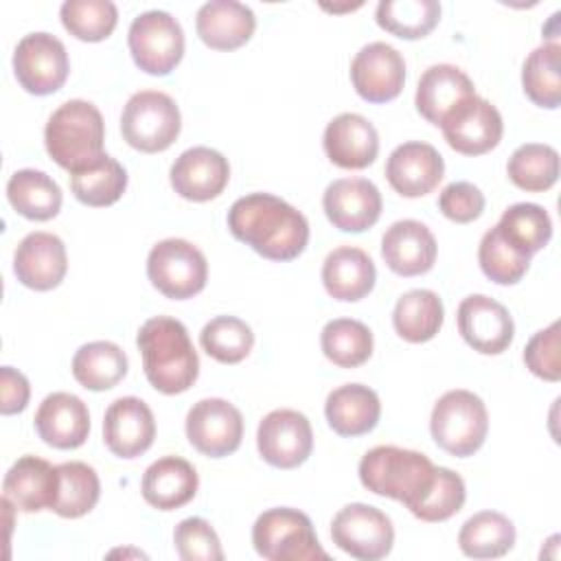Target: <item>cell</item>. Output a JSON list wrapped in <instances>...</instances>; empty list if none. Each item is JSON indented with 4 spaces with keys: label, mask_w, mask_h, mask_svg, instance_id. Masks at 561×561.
<instances>
[{
    "label": "cell",
    "mask_w": 561,
    "mask_h": 561,
    "mask_svg": "<svg viewBox=\"0 0 561 561\" xmlns=\"http://www.w3.org/2000/svg\"><path fill=\"white\" fill-rule=\"evenodd\" d=\"M68 272V254L64 241L53 232H28L15 248L13 274L35 291L55 289Z\"/></svg>",
    "instance_id": "20"
},
{
    "label": "cell",
    "mask_w": 561,
    "mask_h": 561,
    "mask_svg": "<svg viewBox=\"0 0 561 561\" xmlns=\"http://www.w3.org/2000/svg\"><path fill=\"white\" fill-rule=\"evenodd\" d=\"M458 546L471 559L504 557L515 546V526L497 511H480L462 524Z\"/></svg>",
    "instance_id": "34"
},
{
    "label": "cell",
    "mask_w": 561,
    "mask_h": 561,
    "mask_svg": "<svg viewBox=\"0 0 561 561\" xmlns=\"http://www.w3.org/2000/svg\"><path fill=\"white\" fill-rule=\"evenodd\" d=\"M436 239L432 230L416 219L394 221L381 237V256L399 276H419L436 263Z\"/></svg>",
    "instance_id": "24"
},
{
    "label": "cell",
    "mask_w": 561,
    "mask_h": 561,
    "mask_svg": "<svg viewBox=\"0 0 561 561\" xmlns=\"http://www.w3.org/2000/svg\"><path fill=\"white\" fill-rule=\"evenodd\" d=\"M147 381L162 394L186 392L199 375V357L186 327L169 316L142 322L136 335Z\"/></svg>",
    "instance_id": "2"
},
{
    "label": "cell",
    "mask_w": 561,
    "mask_h": 561,
    "mask_svg": "<svg viewBox=\"0 0 561 561\" xmlns=\"http://www.w3.org/2000/svg\"><path fill=\"white\" fill-rule=\"evenodd\" d=\"M134 64L147 75L164 77L184 57V31L167 11H145L136 15L127 31Z\"/></svg>",
    "instance_id": "9"
},
{
    "label": "cell",
    "mask_w": 561,
    "mask_h": 561,
    "mask_svg": "<svg viewBox=\"0 0 561 561\" xmlns=\"http://www.w3.org/2000/svg\"><path fill=\"white\" fill-rule=\"evenodd\" d=\"M103 140V116L94 103L83 99L61 103L44 127L48 156L70 173L94 167L105 156Z\"/></svg>",
    "instance_id": "3"
},
{
    "label": "cell",
    "mask_w": 561,
    "mask_h": 561,
    "mask_svg": "<svg viewBox=\"0 0 561 561\" xmlns=\"http://www.w3.org/2000/svg\"><path fill=\"white\" fill-rule=\"evenodd\" d=\"M186 438L199 454L224 458L241 445L243 416L226 399H199L186 414Z\"/></svg>",
    "instance_id": "12"
},
{
    "label": "cell",
    "mask_w": 561,
    "mask_h": 561,
    "mask_svg": "<svg viewBox=\"0 0 561 561\" xmlns=\"http://www.w3.org/2000/svg\"><path fill=\"white\" fill-rule=\"evenodd\" d=\"M195 28L199 39L215 50H234L243 46L254 28V11L237 0H210L204 2L195 15Z\"/></svg>",
    "instance_id": "27"
},
{
    "label": "cell",
    "mask_w": 561,
    "mask_h": 561,
    "mask_svg": "<svg viewBox=\"0 0 561 561\" xmlns=\"http://www.w3.org/2000/svg\"><path fill=\"white\" fill-rule=\"evenodd\" d=\"M497 230L515 250L533 256L548 245L552 237V221L543 206L533 202H519L502 213Z\"/></svg>",
    "instance_id": "35"
},
{
    "label": "cell",
    "mask_w": 561,
    "mask_h": 561,
    "mask_svg": "<svg viewBox=\"0 0 561 561\" xmlns=\"http://www.w3.org/2000/svg\"><path fill=\"white\" fill-rule=\"evenodd\" d=\"M13 72L28 94L46 96L57 92L70 72L66 46L50 33H28L15 46Z\"/></svg>",
    "instance_id": "11"
},
{
    "label": "cell",
    "mask_w": 561,
    "mask_h": 561,
    "mask_svg": "<svg viewBox=\"0 0 561 561\" xmlns=\"http://www.w3.org/2000/svg\"><path fill=\"white\" fill-rule=\"evenodd\" d=\"M64 28L81 42H101L112 35L118 9L110 0H66L59 9Z\"/></svg>",
    "instance_id": "43"
},
{
    "label": "cell",
    "mask_w": 561,
    "mask_h": 561,
    "mask_svg": "<svg viewBox=\"0 0 561 561\" xmlns=\"http://www.w3.org/2000/svg\"><path fill=\"white\" fill-rule=\"evenodd\" d=\"M320 276L331 298L355 302L373 291L377 270L373 259L362 248L340 245L327 254Z\"/></svg>",
    "instance_id": "29"
},
{
    "label": "cell",
    "mask_w": 561,
    "mask_h": 561,
    "mask_svg": "<svg viewBox=\"0 0 561 561\" xmlns=\"http://www.w3.org/2000/svg\"><path fill=\"white\" fill-rule=\"evenodd\" d=\"M59 491V471L48 460L37 456L18 458L2 480V497L15 511L37 513L55 506Z\"/></svg>",
    "instance_id": "22"
},
{
    "label": "cell",
    "mask_w": 561,
    "mask_h": 561,
    "mask_svg": "<svg viewBox=\"0 0 561 561\" xmlns=\"http://www.w3.org/2000/svg\"><path fill=\"white\" fill-rule=\"evenodd\" d=\"M173 546L184 561H221L224 550L215 528L202 517H186L173 530Z\"/></svg>",
    "instance_id": "46"
},
{
    "label": "cell",
    "mask_w": 561,
    "mask_h": 561,
    "mask_svg": "<svg viewBox=\"0 0 561 561\" xmlns=\"http://www.w3.org/2000/svg\"><path fill=\"white\" fill-rule=\"evenodd\" d=\"M430 432L434 443L456 458L473 456L486 438L489 412L471 390H449L432 408Z\"/></svg>",
    "instance_id": "5"
},
{
    "label": "cell",
    "mask_w": 561,
    "mask_h": 561,
    "mask_svg": "<svg viewBox=\"0 0 561 561\" xmlns=\"http://www.w3.org/2000/svg\"><path fill=\"white\" fill-rule=\"evenodd\" d=\"M0 412L2 414H18L26 408L28 397H31V386L28 379L11 368V366H2L0 370Z\"/></svg>",
    "instance_id": "49"
},
{
    "label": "cell",
    "mask_w": 561,
    "mask_h": 561,
    "mask_svg": "<svg viewBox=\"0 0 561 561\" xmlns=\"http://www.w3.org/2000/svg\"><path fill=\"white\" fill-rule=\"evenodd\" d=\"M333 543L359 561H377L390 554L394 528L390 517L377 506L353 502L340 508L331 522Z\"/></svg>",
    "instance_id": "10"
},
{
    "label": "cell",
    "mask_w": 561,
    "mask_h": 561,
    "mask_svg": "<svg viewBox=\"0 0 561 561\" xmlns=\"http://www.w3.org/2000/svg\"><path fill=\"white\" fill-rule=\"evenodd\" d=\"M324 416L335 434L353 438L375 430L381 416V403L373 388L364 383H344L329 392Z\"/></svg>",
    "instance_id": "30"
},
{
    "label": "cell",
    "mask_w": 561,
    "mask_h": 561,
    "mask_svg": "<svg viewBox=\"0 0 561 561\" xmlns=\"http://www.w3.org/2000/svg\"><path fill=\"white\" fill-rule=\"evenodd\" d=\"M151 285L171 300H186L199 294L208 280L204 252L184 239H162L147 256Z\"/></svg>",
    "instance_id": "8"
},
{
    "label": "cell",
    "mask_w": 561,
    "mask_h": 561,
    "mask_svg": "<svg viewBox=\"0 0 561 561\" xmlns=\"http://www.w3.org/2000/svg\"><path fill=\"white\" fill-rule=\"evenodd\" d=\"M180 107L160 90H140L131 94L121 114L123 140L142 153L169 149L180 136Z\"/></svg>",
    "instance_id": "7"
},
{
    "label": "cell",
    "mask_w": 561,
    "mask_h": 561,
    "mask_svg": "<svg viewBox=\"0 0 561 561\" xmlns=\"http://www.w3.org/2000/svg\"><path fill=\"white\" fill-rule=\"evenodd\" d=\"M471 96H476V88L465 70L451 64H434L419 79L414 105L427 123L438 127L454 107Z\"/></svg>",
    "instance_id": "26"
},
{
    "label": "cell",
    "mask_w": 561,
    "mask_h": 561,
    "mask_svg": "<svg viewBox=\"0 0 561 561\" xmlns=\"http://www.w3.org/2000/svg\"><path fill=\"white\" fill-rule=\"evenodd\" d=\"M351 81L364 101L388 103L403 90L405 61L394 46L386 42H370L353 57Z\"/></svg>",
    "instance_id": "16"
},
{
    "label": "cell",
    "mask_w": 561,
    "mask_h": 561,
    "mask_svg": "<svg viewBox=\"0 0 561 561\" xmlns=\"http://www.w3.org/2000/svg\"><path fill=\"white\" fill-rule=\"evenodd\" d=\"M232 237L270 261H291L309 243L307 217L272 193L239 197L228 210Z\"/></svg>",
    "instance_id": "1"
},
{
    "label": "cell",
    "mask_w": 561,
    "mask_h": 561,
    "mask_svg": "<svg viewBox=\"0 0 561 561\" xmlns=\"http://www.w3.org/2000/svg\"><path fill=\"white\" fill-rule=\"evenodd\" d=\"M526 368L543 379V381H559L561 379V355H559V322L537 331L526 348H524Z\"/></svg>",
    "instance_id": "47"
},
{
    "label": "cell",
    "mask_w": 561,
    "mask_h": 561,
    "mask_svg": "<svg viewBox=\"0 0 561 561\" xmlns=\"http://www.w3.org/2000/svg\"><path fill=\"white\" fill-rule=\"evenodd\" d=\"M432 460L414 449L377 445L359 460V482L375 495L414 506L434 480Z\"/></svg>",
    "instance_id": "4"
},
{
    "label": "cell",
    "mask_w": 561,
    "mask_h": 561,
    "mask_svg": "<svg viewBox=\"0 0 561 561\" xmlns=\"http://www.w3.org/2000/svg\"><path fill=\"white\" fill-rule=\"evenodd\" d=\"M256 447L267 465L276 469H296L311 456V423L298 410H272L259 423Z\"/></svg>",
    "instance_id": "13"
},
{
    "label": "cell",
    "mask_w": 561,
    "mask_h": 561,
    "mask_svg": "<svg viewBox=\"0 0 561 561\" xmlns=\"http://www.w3.org/2000/svg\"><path fill=\"white\" fill-rule=\"evenodd\" d=\"M458 333L482 355L504 353L515 335V324L508 309L484 294L467 296L456 311Z\"/></svg>",
    "instance_id": "15"
},
{
    "label": "cell",
    "mask_w": 561,
    "mask_h": 561,
    "mask_svg": "<svg viewBox=\"0 0 561 561\" xmlns=\"http://www.w3.org/2000/svg\"><path fill=\"white\" fill-rule=\"evenodd\" d=\"M443 318V300L432 289H410L397 300L392 309L394 331L399 337L412 344L432 340L440 331Z\"/></svg>",
    "instance_id": "33"
},
{
    "label": "cell",
    "mask_w": 561,
    "mask_h": 561,
    "mask_svg": "<svg viewBox=\"0 0 561 561\" xmlns=\"http://www.w3.org/2000/svg\"><path fill=\"white\" fill-rule=\"evenodd\" d=\"M9 204L18 215L33 221H48L61 208L59 184L37 169H20L7 182Z\"/></svg>",
    "instance_id": "31"
},
{
    "label": "cell",
    "mask_w": 561,
    "mask_h": 561,
    "mask_svg": "<svg viewBox=\"0 0 561 561\" xmlns=\"http://www.w3.org/2000/svg\"><path fill=\"white\" fill-rule=\"evenodd\" d=\"M156 438V419L151 408L138 397H121L110 403L103 416V440L118 458L145 454Z\"/></svg>",
    "instance_id": "19"
},
{
    "label": "cell",
    "mask_w": 561,
    "mask_h": 561,
    "mask_svg": "<svg viewBox=\"0 0 561 561\" xmlns=\"http://www.w3.org/2000/svg\"><path fill=\"white\" fill-rule=\"evenodd\" d=\"M508 180L528 193H541L559 180V151L550 145H519L506 162Z\"/></svg>",
    "instance_id": "39"
},
{
    "label": "cell",
    "mask_w": 561,
    "mask_h": 561,
    "mask_svg": "<svg viewBox=\"0 0 561 561\" xmlns=\"http://www.w3.org/2000/svg\"><path fill=\"white\" fill-rule=\"evenodd\" d=\"M377 24L401 39H421L434 31L440 20L436 0H381L375 11Z\"/></svg>",
    "instance_id": "36"
},
{
    "label": "cell",
    "mask_w": 561,
    "mask_h": 561,
    "mask_svg": "<svg viewBox=\"0 0 561 561\" xmlns=\"http://www.w3.org/2000/svg\"><path fill=\"white\" fill-rule=\"evenodd\" d=\"M445 162L430 142H403L386 160V178L401 197H423L443 180Z\"/></svg>",
    "instance_id": "21"
},
{
    "label": "cell",
    "mask_w": 561,
    "mask_h": 561,
    "mask_svg": "<svg viewBox=\"0 0 561 561\" xmlns=\"http://www.w3.org/2000/svg\"><path fill=\"white\" fill-rule=\"evenodd\" d=\"M320 346L329 362L340 368H357L373 355L370 329L353 318H335L322 327Z\"/></svg>",
    "instance_id": "38"
},
{
    "label": "cell",
    "mask_w": 561,
    "mask_h": 561,
    "mask_svg": "<svg viewBox=\"0 0 561 561\" xmlns=\"http://www.w3.org/2000/svg\"><path fill=\"white\" fill-rule=\"evenodd\" d=\"M252 543L267 561H316L329 559L320 546L311 519L289 506L263 511L252 526Z\"/></svg>",
    "instance_id": "6"
},
{
    "label": "cell",
    "mask_w": 561,
    "mask_h": 561,
    "mask_svg": "<svg viewBox=\"0 0 561 561\" xmlns=\"http://www.w3.org/2000/svg\"><path fill=\"white\" fill-rule=\"evenodd\" d=\"M438 127L447 145L462 156H482L495 149L504 134L502 114L478 94L454 107Z\"/></svg>",
    "instance_id": "14"
},
{
    "label": "cell",
    "mask_w": 561,
    "mask_h": 561,
    "mask_svg": "<svg viewBox=\"0 0 561 561\" xmlns=\"http://www.w3.org/2000/svg\"><path fill=\"white\" fill-rule=\"evenodd\" d=\"M381 193L366 178L333 180L322 195V208L333 228L342 232H364L381 215Z\"/></svg>",
    "instance_id": "17"
},
{
    "label": "cell",
    "mask_w": 561,
    "mask_h": 561,
    "mask_svg": "<svg viewBox=\"0 0 561 561\" xmlns=\"http://www.w3.org/2000/svg\"><path fill=\"white\" fill-rule=\"evenodd\" d=\"M199 344L208 357L221 364H239L250 355L254 346V333L241 318L217 316L204 324Z\"/></svg>",
    "instance_id": "42"
},
{
    "label": "cell",
    "mask_w": 561,
    "mask_h": 561,
    "mask_svg": "<svg viewBox=\"0 0 561 561\" xmlns=\"http://www.w3.org/2000/svg\"><path fill=\"white\" fill-rule=\"evenodd\" d=\"M199 486L195 467L180 456H162L151 462L142 476L140 491L149 506L175 511L188 504Z\"/></svg>",
    "instance_id": "28"
},
{
    "label": "cell",
    "mask_w": 561,
    "mask_h": 561,
    "mask_svg": "<svg viewBox=\"0 0 561 561\" xmlns=\"http://www.w3.org/2000/svg\"><path fill=\"white\" fill-rule=\"evenodd\" d=\"M127 375L125 351L107 340H96L79 346L72 357V377L85 390L103 392L114 388Z\"/></svg>",
    "instance_id": "32"
},
{
    "label": "cell",
    "mask_w": 561,
    "mask_h": 561,
    "mask_svg": "<svg viewBox=\"0 0 561 561\" xmlns=\"http://www.w3.org/2000/svg\"><path fill=\"white\" fill-rule=\"evenodd\" d=\"M561 48L557 42L537 46L522 66V88L526 96L546 110H557L561 103Z\"/></svg>",
    "instance_id": "37"
},
{
    "label": "cell",
    "mask_w": 561,
    "mask_h": 561,
    "mask_svg": "<svg viewBox=\"0 0 561 561\" xmlns=\"http://www.w3.org/2000/svg\"><path fill=\"white\" fill-rule=\"evenodd\" d=\"M35 430L55 449H77L90 434L88 405L72 392H53L35 412Z\"/></svg>",
    "instance_id": "25"
},
{
    "label": "cell",
    "mask_w": 561,
    "mask_h": 561,
    "mask_svg": "<svg viewBox=\"0 0 561 561\" xmlns=\"http://www.w3.org/2000/svg\"><path fill=\"white\" fill-rule=\"evenodd\" d=\"M484 193L471 182H451L438 195L440 213L456 224H469L478 219L484 210Z\"/></svg>",
    "instance_id": "48"
},
{
    "label": "cell",
    "mask_w": 561,
    "mask_h": 561,
    "mask_svg": "<svg viewBox=\"0 0 561 561\" xmlns=\"http://www.w3.org/2000/svg\"><path fill=\"white\" fill-rule=\"evenodd\" d=\"M173 191L188 202H208L224 193L230 180V164L224 153L210 147H191L171 164Z\"/></svg>",
    "instance_id": "18"
},
{
    "label": "cell",
    "mask_w": 561,
    "mask_h": 561,
    "mask_svg": "<svg viewBox=\"0 0 561 561\" xmlns=\"http://www.w3.org/2000/svg\"><path fill=\"white\" fill-rule=\"evenodd\" d=\"M57 471L59 491L53 511L66 519H77L90 513L101 497V482L96 471L81 460L61 462L57 465Z\"/></svg>",
    "instance_id": "40"
},
{
    "label": "cell",
    "mask_w": 561,
    "mask_h": 561,
    "mask_svg": "<svg viewBox=\"0 0 561 561\" xmlns=\"http://www.w3.org/2000/svg\"><path fill=\"white\" fill-rule=\"evenodd\" d=\"M322 147L335 167L366 169L379 153V134L366 116L342 112L324 127Z\"/></svg>",
    "instance_id": "23"
},
{
    "label": "cell",
    "mask_w": 561,
    "mask_h": 561,
    "mask_svg": "<svg viewBox=\"0 0 561 561\" xmlns=\"http://www.w3.org/2000/svg\"><path fill=\"white\" fill-rule=\"evenodd\" d=\"M478 263L484 276L497 285H515L524 278L530 265V256L515 250L493 226L486 230L478 245Z\"/></svg>",
    "instance_id": "44"
},
{
    "label": "cell",
    "mask_w": 561,
    "mask_h": 561,
    "mask_svg": "<svg viewBox=\"0 0 561 561\" xmlns=\"http://www.w3.org/2000/svg\"><path fill=\"white\" fill-rule=\"evenodd\" d=\"M72 195L85 206H112L127 188V171L112 156H103L94 167L70 173Z\"/></svg>",
    "instance_id": "41"
},
{
    "label": "cell",
    "mask_w": 561,
    "mask_h": 561,
    "mask_svg": "<svg viewBox=\"0 0 561 561\" xmlns=\"http://www.w3.org/2000/svg\"><path fill=\"white\" fill-rule=\"evenodd\" d=\"M465 497H467L465 480L447 467H436L430 489L408 511L423 522H445L462 508Z\"/></svg>",
    "instance_id": "45"
}]
</instances>
